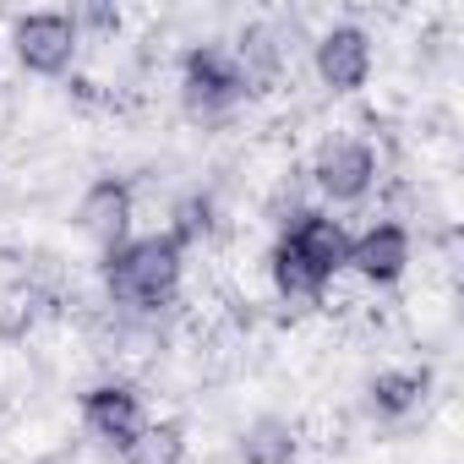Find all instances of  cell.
<instances>
[{"label": "cell", "instance_id": "6da1fadb", "mask_svg": "<svg viewBox=\"0 0 464 464\" xmlns=\"http://www.w3.org/2000/svg\"><path fill=\"white\" fill-rule=\"evenodd\" d=\"M344 257H350V229L334 213L306 208V213H295V224L279 236V246L268 257L274 290L290 301H317L344 274Z\"/></svg>", "mask_w": 464, "mask_h": 464}, {"label": "cell", "instance_id": "7a4b0ae2", "mask_svg": "<svg viewBox=\"0 0 464 464\" xmlns=\"http://www.w3.org/2000/svg\"><path fill=\"white\" fill-rule=\"evenodd\" d=\"M180 274H186V246L159 229V236H131L121 252L104 257V290L115 306L131 312H159L180 295Z\"/></svg>", "mask_w": 464, "mask_h": 464}, {"label": "cell", "instance_id": "3957f363", "mask_svg": "<svg viewBox=\"0 0 464 464\" xmlns=\"http://www.w3.org/2000/svg\"><path fill=\"white\" fill-rule=\"evenodd\" d=\"M246 93H252V82H246L236 50H224V44H191L180 55V99L197 115H224V110H236Z\"/></svg>", "mask_w": 464, "mask_h": 464}, {"label": "cell", "instance_id": "277c9868", "mask_svg": "<svg viewBox=\"0 0 464 464\" xmlns=\"http://www.w3.org/2000/svg\"><path fill=\"white\" fill-rule=\"evenodd\" d=\"M82 50V28L72 12H28L12 23V55L34 77H66Z\"/></svg>", "mask_w": 464, "mask_h": 464}, {"label": "cell", "instance_id": "5b68a950", "mask_svg": "<svg viewBox=\"0 0 464 464\" xmlns=\"http://www.w3.org/2000/svg\"><path fill=\"white\" fill-rule=\"evenodd\" d=\"M377 148L366 137H328L312 159V186L334 202V208H350L361 202L372 186H377Z\"/></svg>", "mask_w": 464, "mask_h": 464}, {"label": "cell", "instance_id": "8992f818", "mask_svg": "<svg viewBox=\"0 0 464 464\" xmlns=\"http://www.w3.org/2000/svg\"><path fill=\"white\" fill-rule=\"evenodd\" d=\"M410 257H415V241L399 218H377L366 224L361 236H350V257H344V274H355L361 285L372 290H388L410 274Z\"/></svg>", "mask_w": 464, "mask_h": 464}, {"label": "cell", "instance_id": "52a82bcc", "mask_svg": "<svg viewBox=\"0 0 464 464\" xmlns=\"http://www.w3.org/2000/svg\"><path fill=\"white\" fill-rule=\"evenodd\" d=\"M72 224L82 229V241H88L99 257L121 252V246L131 241V186H126L121 175H99V180L77 197Z\"/></svg>", "mask_w": 464, "mask_h": 464}, {"label": "cell", "instance_id": "ba28073f", "mask_svg": "<svg viewBox=\"0 0 464 464\" xmlns=\"http://www.w3.org/2000/svg\"><path fill=\"white\" fill-rule=\"evenodd\" d=\"M312 66L323 77L328 93H361L372 82V66H377V50H372V34L361 23H334L317 50H312Z\"/></svg>", "mask_w": 464, "mask_h": 464}, {"label": "cell", "instance_id": "9c48e42d", "mask_svg": "<svg viewBox=\"0 0 464 464\" xmlns=\"http://www.w3.org/2000/svg\"><path fill=\"white\" fill-rule=\"evenodd\" d=\"M82 426H88L93 442L126 453V448L137 442V431L148 426V415H142V393H137L131 382H93V388L82 393Z\"/></svg>", "mask_w": 464, "mask_h": 464}, {"label": "cell", "instance_id": "30bf717a", "mask_svg": "<svg viewBox=\"0 0 464 464\" xmlns=\"http://www.w3.org/2000/svg\"><path fill=\"white\" fill-rule=\"evenodd\" d=\"M431 393V372L426 366H388L366 382V410L382 420H399L410 410H420V399Z\"/></svg>", "mask_w": 464, "mask_h": 464}, {"label": "cell", "instance_id": "8fae6325", "mask_svg": "<svg viewBox=\"0 0 464 464\" xmlns=\"http://www.w3.org/2000/svg\"><path fill=\"white\" fill-rule=\"evenodd\" d=\"M121 464H186V431L180 420H148L137 442L121 453Z\"/></svg>", "mask_w": 464, "mask_h": 464}, {"label": "cell", "instance_id": "7c38bea8", "mask_svg": "<svg viewBox=\"0 0 464 464\" xmlns=\"http://www.w3.org/2000/svg\"><path fill=\"white\" fill-rule=\"evenodd\" d=\"M241 459L246 464H295V431L279 420H263L241 437Z\"/></svg>", "mask_w": 464, "mask_h": 464}]
</instances>
